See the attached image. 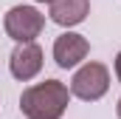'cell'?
Instances as JSON below:
<instances>
[{"mask_svg": "<svg viewBox=\"0 0 121 119\" xmlns=\"http://www.w3.org/2000/svg\"><path fill=\"white\" fill-rule=\"evenodd\" d=\"M70 102V91L59 79H45L39 85H31L20 96V111L28 119H62Z\"/></svg>", "mask_w": 121, "mask_h": 119, "instance_id": "1", "label": "cell"}, {"mask_svg": "<svg viewBox=\"0 0 121 119\" xmlns=\"http://www.w3.org/2000/svg\"><path fill=\"white\" fill-rule=\"evenodd\" d=\"M107 88H110V71L101 62H85L70 79V94L85 99V102L101 99L107 94Z\"/></svg>", "mask_w": 121, "mask_h": 119, "instance_id": "2", "label": "cell"}, {"mask_svg": "<svg viewBox=\"0 0 121 119\" xmlns=\"http://www.w3.org/2000/svg\"><path fill=\"white\" fill-rule=\"evenodd\" d=\"M3 26L14 43H31L45 29V14H39L34 6H14V9H9Z\"/></svg>", "mask_w": 121, "mask_h": 119, "instance_id": "3", "label": "cell"}, {"mask_svg": "<svg viewBox=\"0 0 121 119\" xmlns=\"http://www.w3.org/2000/svg\"><path fill=\"white\" fill-rule=\"evenodd\" d=\"M9 68H11V77L20 79V82L34 79L42 71V48L34 40L31 43H17V48L11 51V60H9Z\"/></svg>", "mask_w": 121, "mask_h": 119, "instance_id": "4", "label": "cell"}, {"mask_svg": "<svg viewBox=\"0 0 121 119\" xmlns=\"http://www.w3.org/2000/svg\"><path fill=\"white\" fill-rule=\"evenodd\" d=\"M87 51H90V43L82 34H76V31H65V34L56 37V43H54V60H56L59 68L79 65L82 60L87 57Z\"/></svg>", "mask_w": 121, "mask_h": 119, "instance_id": "5", "label": "cell"}, {"mask_svg": "<svg viewBox=\"0 0 121 119\" xmlns=\"http://www.w3.org/2000/svg\"><path fill=\"white\" fill-rule=\"evenodd\" d=\"M48 14H51V20L56 26L70 29V26L85 23V17L90 14V3L87 0H51V11Z\"/></svg>", "mask_w": 121, "mask_h": 119, "instance_id": "6", "label": "cell"}, {"mask_svg": "<svg viewBox=\"0 0 121 119\" xmlns=\"http://www.w3.org/2000/svg\"><path fill=\"white\" fill-rule=\"evenodd\" d=\"M116 77H118V82H121V51H118V57H116Z\"/></svg>", "mask_w": 121, "mask_h": 119, "instance_id": "7", "label": "cell"}, {"mask_svg": "<svg viewBox=\"0 0 121 119\" xmlns=\"http://www.w3.org/2000/svg\"><path fill=\"white\" fill-rule=\"evenodd\" d=\"M116 114H118V119H121V96H118V105H116Z\"/></svg>", "mask_w": 121, "mask_h": 119, "instance_id": "8", "label": "cell"}, {"mask_svg": "<svg viewBox=\"0 0 121 119\" xmlns=\"http://www.w3.org/2000/svg\"><path fill=\"white\" fill-rule=\"evenodd\" d=\"M37 3H51V0H37Z\"/></svg>", "mask_w": 121, "mask_h": 119, "instance_id": "9", "label": "cell"}]
</instances>
